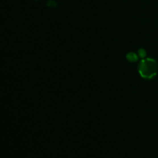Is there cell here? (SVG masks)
I'll return each mask as SVG.
<instances>
[{
  "label": "cell",
  "instance_id": "obj_1",
  "mask_svg": "<svg viewBox=\"0 0 158 158\" xmlns=\"http://www.w3.org/2000/svg\"><path fill=\"white\" fill-rule=\"evenodd\" d=\"M157 70V63L153 59H143L139 65V72L143 78L151 79L155 76Z\"/></svg>",
  "mask_w": 158,
  "mask_h": 158
}]
</instances>
